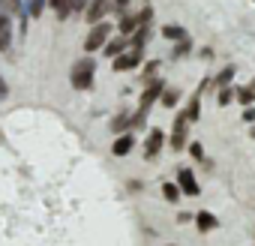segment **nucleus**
I'll use <instances>...</instances> for the list:
<instances>
[{
	"label": "nucleus",
	"instance_id": "obj_21",
	"mask_svg": "<svg viewBox=\"0 0 255 246\" xmlns=\"http://www.w3.org/2000/svg\"><path fill=\"white\" fill-rule=\"evenodd\" d=\"M177 99H180V90H165V93H162V105H165V108H174Z\"/></svg>",
	"mask_w": 255,
	"mask_h": 246
},
{
	"label": "nucleus",
	"instance_id": "obj_9",
	"mask_svg": "<svg viewBox=\"0 0 255 246\" xmlns=\"http://www.w3.org/2000/svg\"><path fill=\"white\" fill-rule=\"evenodd\" d=\"M162 141H165V132H162V129H150V135H147V144H144V156H147V159H153V156L159 153Z\"/></svg>",
	"mask_w": 255,
	"mask_h": 246
},
{
	"label": "nucleus",
	"instance_id": "obj_3",
	"mask_svg": "<svg viewBox=\"0 0 255 246\" xmlns=\"http://www.w3.org/2000/svg\"><path fill=\"white\" fill-rule=\"evenodd\" d=\"M108 36H111V24L108 21H96L90 27V33H87V39H84V48L87 51H96V48H102L108 42Z\"/></svg>",
	"mask_w": 255,
	"mask_h": 246
},
{
	"label": "nucleus",
	"instance_id": "obj_1",
	"mask_svg": "<svg viewBox=\"0 0 255 246\" xmlns=\"http://www.w3.org/2000/svg\"><path fill=\"white\" fill-rule=\"evenodd\" d=\"M93 72H96V60H93V57L78 60V63L72 66V75H69L72 87H75V90H90V87H93Z\"/></svg>",
	"mask_w": 255,
	"mask_h": 246
},
{
	"label": "nucleus",
	"instance_id": "obj_2",
	"mask_svg": "<svg viewBox=\"0 0 255 246\" xmlns=\"http://www.w3.org/2000/svg\"><path fill=\"white\" fill-rule=\"evenodd\" d=\"M165 90V84L162 81H150V87L141 93V102H138V111H135V117H132V126H141V123L147 120V111H150V105L159 99V93Z\"/></svg>",
	"mask_w": 255,
	"mask_h": 246
},
{
	"label": "nucleus",
	"instance_id": "obj_25",
	"mask_svg": "<svg viewBox=\"0 0 255 246\" xmlns=\"http://www.w3.org/2000/svg\"><path fill=\"white\" fill-rule=\"evenodd\" d=\"M30 15H33V18L42 15V0H30Z\"/></svg>",
	"mask_w": 255,
	"mask_h": 246
},
{
	"label": "nucleus",
	"instance_id": "obj_17",
	"mask_svg": "<svg viewBox=\"0 0 255 246\" xmlns=\"http://www.w3.org/2000/svg\"><path fill=\"white\" fill-rule=\"evenodd\" d=\"M129 126H132V117H129V114H117V117L111 120V129H114V132H123V129H129Z\"/></svg>",
	"mask_w": 255,
	"mask_h": 246
},
{
	"label": "nucleus",
	"instance_id": "obj_10",
	"mask_svg": "<svg viewBox=\"0 0 255 246\" xmlns=\"http://www.w3.org/2000/svg\"><path fill=\"white\" fill-rule=\"evenodd\" d=\"M126 45H129V39H126L123 33H117V39H111V36H108V42H105L102 48H105V57H114V54L126 51Z\"/></svg>",
	"mask_w": 255,
	"mask_h": 246
},
{
	"label": "nucleus",
	"instance_id": "obj_27",
	"mask_svg": "<svg viewBox=\"0 0 255 246\" xmlns=\"http://www.w3.org/2000/svg\"><path fill=\"white\" fill-rule=\"evenodd\" d=\"M6 96H9V84L3 81V75H0V102H3Z\"/></svg>",
	"mask_w": 255,
	"mask_h": 246
},
{
	"label": "nucleus",
	"instance_id": "obj_19",
	"mask_svg": "<svg viewBox=\"0 0 255 246\" xmlns=\"http://www.w3.org/2000/svg\"><path fill=\"white\" fill-rule=\"evenodd\" d=\"M234 72H237L234 66H225V69H222V72H219V75L213 78V87H225V84H228V81L234 78Z\"/></svg>",
	"mask_w": 255,
	"mask_h": 246
},
{
	"label": "nucleus",
	"instance_id": "obj_15",
	"mask_svg": "<svg viewBox=\"0 0 255 246\" xmlns=\"http://www.w3.org/2000/svg\"><path fill=\"white\" fill-rule=\"evenodd\" d=\"M186 114H189V123L198 120V114H201V90L192 93V99H189V105H186Z\"/></svg>",
	"mask_w": 255,
	"mask_h": 246
},
{
	"label": "nucleus",
	"instance_id": "obj_7",
	"mask_svg": "<svg viewBox=\"0 0 255 246\" xmlns=\"http://www.w3.org/2000/svg\"><path fill=\"white\" fill-rule=\"evenodd\" d=\"M9 45H12V21H9V15L0 9V51H9Z\"/></svg>",
	"mask_w": 255,
	"mask_h": 246
},
{
	"label": "nucleus",
	"instance_id": "obj_8",
	"mask_svg": "<svg viewBox=\"0 0 255 246\" xmlns=\"http://www.w3.org/2000/svg\"><path fill=\"white\" fill-rule=\"evenodd\" d=\"M177 186H180V192H186V195H198V192H201V189H198V180L192 177L189 168H180V171H177Z\"/></svg>",
	"mask_w": 255,
	"mask_h": 246
},
{
	"label": "nucleus",
	"instance_id": "obj_4",
	"mask_svg": "<svg viewBox=\"0 0 255 246\" xmlns=\"http://www.w3.org/2000/svg\"><path fill=\"white\" fill-rule=\"evenodd\" d=\"M186 129H189V114L186 108L174 117V129H171V147L174 150H183L186 147Z\"/></svg>",
	"mask_w": 255,
	"mask_h": 246
},
{
	"label": "nucleus",
	"instance_id": "obj_22",
	"mask_svg": "<svg viewBox=\"0 0 255 246\" xmlns=\"http://www.w3.org/2000/svg\"><path fill=\"white\" fill-rule=\"evenodd\" d=\"M192 48V42H189V36H183V39H177V45H174V57H183L186 51Z\"/></svg>",
	"mask_w": 255,
	"mask_h": 246
},
{
	"label": "nucleus",
	"instance_id": "obj_12",
	"mask_svg": "<svg viewBox=\"0 0 255 246\" xmlns=\"http://www.w3.org/2000/svg\"><path fill=\"white\" fill-rule=\"evenodd\" d=\"M132 147H135V138H132V135H120V138L114 141V147H111V150H114V156H126Z\"/></svg>",
	"mask_w": 255,
	"mask_h": 246
},
{
	"label": "nucleus",
	"instance_id": "obj_24",
	"mask_svg": "<svg viewBox=\"0 0 255 246\" xmlns=\"http://www.w3.org/2000/svg\"><path fill=\"white\" fill-rule=\"evenodd\" d=\"M234 99V87H222V93H219V105H228Z\"/></svg>",
	"mask_w": 255,
	"mask_h": 246
},
{
	"label": "nucleus",
	"instance_id": "obj_16",
	"mask_svg": "<svg viewBox=\"0 0 255 246\" xmlns=\"http://www.w3.org/2000/svg\"><path fill=\"white\" fill-rule=\"evenodd\" d=\"M0 9H3L6 15H24L21 0H0Z\"/></svg>",
	"mask_w": 255,
	"mask_h": 246
},
{
	"label": "nucleus",
	"instance_id": "obj_6",
	"mask_svg": "<svg viewBox=\"0 0 255 246\" xmlns=\"http://www.w3.org/2000/svg\"><path fill=\"white\" fill-rule=\"evenodd\" d=\"M111 9V0H87V6H84V15H87V21L90 24H96V21H102L105 18V12Z\"/></svg>",
	"mask_w": 255,
	"mask_h": 246
},
{
	"label": "nucleus",
	"instance_id": "obj_20",
	"mask_svg": "<svg viewBox=\"0 0 255 246\" xmlns=\"http://www.w3.org/2000/svg\"><path fill=\"white\" fill-rule=\"evenodd\" d=\"M162 195H165V201H177L180 198V186L177 183H162Z\"/></svg>",
	"mask_w": 255,
	"mask_h": 246
},
{
	"label": "nucleus",
	"instance_id": "obj_29",
	"mask_svg": "<svg viewBox=\"0 0 255 246\" xmlns=\"http://www.w3.org/2000/svg\"><path fill=\"white\" fill-rule=\"evenodd\" d=\"M189 150H192V156H195V159H201V156H204V153H201V144H192Z\"/></svg>",
	"mask_w": 255,
	"mask_h": 246
},
{
	"label": "nucleus",
	"instance_id": "obj_11",
	"mask_svg": "<svg viewBox=\"0 0 255 246\" xmlns=\"http://www.w3.org/2000/svg\"><path fill=\"white\" fill-rule=\"evenodd\" d=\"M195 225H198V231H201V234H207V231H213L219 222H216V216H213V213L201 210V213H195Z\"/></svg>",
	"mask_w": 255,
	"mask_h": 246
},
{
	"label": "nucleus",
	"instance_id": "obj_32",
	"mask_svg": "<svg viewBox=\"0 0 255 246\" xmlns=\"http://www.w3.org/2000/svg\"><path fill=\"white\" fill-rule=\"evenodd\" d=\"M144 3H147V0H144Z\"/></svg>",
	"mask_w": 255,
	"mask_h": 246
},
{
	"label": "nucleus",
	"instance_id": "obj_18",
	"mask_svg": "<svg viewBox=\"0 0 255 246\" xmlns=\"http://www.w3.org/2000/svg\"><path fill=\"white\" fill-rule=\"evenodd\" d=\"M162 36L177 42V39H183V36H186V30H183L180 24H165V27H162Z\"/></svg>",
	"mask_w": 255,
	"mask_h": 246
},
{
	"label": "nucleus",
	"instance_id": "obj_13",
	"mask_svg": "<svg viewBox=\"0 0 255 246\" xmlns=\"http://www.w3.org/2000/svg\"><path fill=\"white\" fill-rule=\"evenodd\" d=\"M87 6V0H63V9L57 12V18H66L69 12H84Z\"/></svg>",
	"mask_w": 255,
	"mask_h": 246
},
{
	"label": "nucleus",
	"instance_id": "obj_28",
	"mask_svg": "<svg viewBox=\"0 0 255 246\" xmlns=\"http://www.w3.org/2000/svg\"><path fill=\"white\" fill-rule=\"evenodd\" d=\"M156 69H159V60H150V63H147V69H144V78H150Z\"/></svg>",
	"mask_w": 255,
	"mask_h": 246
},
{
	"label": "nucleus",
	"instance_id": "obj_23",
	"mask_svg": "<svg viewBox=\"0 0 255 246\" xmlns=\"http://www.w3.org/2000/svg\"><path fill=\"white\" fill-rule=\"evenodd\" d=\"M111 9L117 15H126V9H129V0H111Z\"/></svg>",
	"mask_w": 255,
	"mask_h": 246
},
{
	"label": "nucleus",
	"instance_id": "obj_26",
	"mask_svg": "<svg viewBox=\"0 0 255 246\" xmlns=\"http://www.w3.org/2000/svg\"><path fill=\"white\" fill-rule=\"evenodd\" d=\"M243 120H246V123H255V105H246V111H243Z\"/></svg>",
	"mask_w": 255,
	"mask_h": 246
},
{
	"label": "nucleus",
	"instance_id": "obj_30",
	"mask_svg": "<svg viewBox=\"0 0 255 246\" xmlns=\"http://www.w3.org/2000/svg\"><path fill=\"white\" fill-rule=\"evenodd\" d=\"M48 3H51V6H54V9H57V12H60V9H63V0H48Z\"/></svg>",
	"mask_w": 255,
	"mask_h": 246
},
{
	"label": "nucleus",
	"instance_id": "obj_14",
	"mask_svg": "<svg viewBox=\"0 0 255 246\" xmlns=\"http://www.w3.org/2000/svg\"><path fill=\"white\" fill-rule=\"evenodd\" d=\"M234 99L246 108V105H255V87H237L234 90Z\"/></svg>",
	"mask_w": 255,
	"mask_h": 246
},
{
	"label": "nucleus",
	"instance_id": "obj_31",
	"mask_svg": "<svg viewBox=\"0 0 255 246\" xmlns=\"http://www.w3.org/2000/svg\"><path fill=\"white\" fill-rule=\"evenodd\" d=\"M249 135H252V138H255V126H252V132H249Z\"/></svg>",
	"mask_w": 255,
	"mask_h": 246
},
{
	"label": "nucleus",
	"instance_id": "obj_5",
	"mask_svg": "<svg viewBox=\"0 0 255 246\" xmlns=\"http://www.w3.org/2000/svg\"><path fill=\"white\" fill-rule=\"evenodd\" d=\"M111 60H114V72H129V69H135L141 63V51H135V48L132 51H120Z\"/></svg>",
	"mask_w": 255,
	"mask_h": 246
}]
</instances>
